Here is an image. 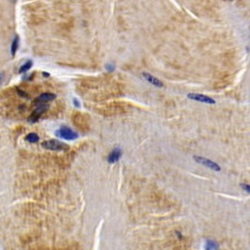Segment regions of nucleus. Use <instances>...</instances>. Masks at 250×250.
<instances>
[{
  "mask_svg": "<svg viewBox=\"0 0 250 250\" xmlns=\"http://www.w3.org/2000/svg\"><path fill=\"white\" fill-rule=\"evenodd\" d=\"M41 146H42L45 149L53 150V151H61V150H67L69 148L66 143H63V142H61V141H59V140H57V139L46 140V141H43V142L41 143Z\"/></svg>",
  "mask_w": 250,
  "mask_h": 250,
  "instance_id": "obj_1",
  "label": "nucleus"
},
{
  "mask_svg": "<svg viewBox=\"0 0 250 250\" xmlns=\"http://www.w3.org/2000/svg\"><path fill=\"white\" fill-rule=\"evenodd\" d=\"M56 135L65 140H76L78 138V133L76 131L71 130L69 127H66V126H63L60 129L57 130Z\"/></svg>",
  "mask_w": 250,
  "mask_h": 250,
  "instance_id": "obj_2",
  "label": "nucleus"
},
{
  "mask_svg": "<svg viewBox=\"0 0 250 250\" xmlns=\"http://www.w3.org/2000/svg\"><path fill=\"white\" fill-rule=\"evenodd\" d=\"M49 108V106L47 105V103H41V105H38L37 106V108L32 111V113L30 115L29 119L28 121L31 122V123H35V122H37L39 118L41 117V115L45 112V111H47V109Z\"/></svg>",
  "mask_w": 250,
  "mask_h": 250,
  "instance_id": "obj_3",
  "label": "nucleus"
},
{
  "mask_svg": "<svg viewBox=\"0 0 250 250\" xmlns=\"http://www.w3.org/2000/svg\"><path fill=\"white\" fill-rule=\"evenodd\" d=\"M193 159H195V161H197L198 163H200V165H202L205 167H208L209 169L215 170V171H220L219 165L213 162V161H211V160L207 159V158H203V157H200V156H195Z\"/></svg>",
  "mask_w": 250,
  "mask_h": 250,
  "instance_id": "obj_4",
  "label": "nucleus"
},
{
  "mask_svg": "<svg viewBox=\"0 0 250 250\" xmlns=\"http://www.w3.org/2000/svg\"><path fill=\"white\" fill-rule=\"evenodd\" d=\"M56 99V95L55 93H51V92H45V93H41L40 96H38L36 99L33 100V103L35 105H41V103H48L51 100Z\"/></svg>",
  "mask_w": 250,
  "mask_h": 250,
  "instance_id": "obj_5",
  "label": "nucleus"
},
{
  "mask_svg": "<svg viewBox=\"0 0 250 250\" xmlns=\"http://www.w3.org/2000/svg\"><path fill=\"white\" fill-rule=\"evenodd\" d=\"M188 98L196 100V101H199V102H203V103H209V105H215L216 103V101L212 98H210L208 96H205V95H200V93H189Z\"/></svg>",
  "mask_w": 250,
  "mask_h": 250,
  "instance_id": "obj_6",
  "label": "nucleus"
},
{
  "mask_svg": "<svg viewBox=\"0 0 250 250\" xmlns=\"http://www.w3.org/2000/svg\"><path fill=\"white\" fill-rule=\"evenodd\" d=\"M121 155H122V151H121V149H120L119 147L112 149L111 152L109 153V156H108V162H109V163H115V162H117V161L121 158Z\"/></svg>",
  "mask_w": 250,
  "mask_h": 250,
  "instance_id": "obj_7",
  "label": "nucleus"
},
{
  "mask_svg": "<svg viewBox=\"0 0 250 250\" xmlns=\"http://www.w3.org/2000/svg\"><path fill=\"white\" fill-rule=\"evenodd\" d=\"M142 76L145 77V79L147 80L148 82H150L151 85H153V86H156V87H163V83L160 81L158 78H156V77H153V76H151L150 73H147V72H143L142 73Z\"/></svg>",
  "mask_w": 250,
  "mask_h": 250,
  "instance_id": "obj_8",
  "label": "nucleus"
},
{
  "mask_svg": "<svg viewBox=\"0 0 250 250\" xmlns=\"http://www.w3.org/2000/svg\"><path fill=\"white\" fill-rule=\"evenodd\" d=\"M32 65H33L32 60L28 59L27 61H25V63L20 66L19 70H18V73H20V75H21V73H25V72L29 71V70L31 69V67H32Z\"/></svg>",
  "mask_w": 250,
  "mask_h": 250,
  "instance_id": "obj_9",
  "label": "nucleus"
},
{
  "mask_svg": "<svg viewBox=\"0 0 250 250\" xmlns=\"http://www.w3.org/2000/svg\"><path fill=\"white\" fill-rule=\"evenodd\" d=\"M18 48H19V37H18V36H15V38H13L12 42H11V48H10L12 56L16 55V52L18 51Z\"/></svg>",
  "mask_w": 250,
  "mask_h": 250,
  "instance_id": "obj_10",
  "label": "nucleus"
},
{
  "mask_svg": "<svg viewBox=\"0 0 250 250\" xmlns=\"http://www.w3.org/2000/svg\"><path fill=\"white\" fill-rule=\"evenodd\" d=\"M26 140L28 142H30V143H36V142L39 141V136L37 133H35V132H30V133H28L26 136Z\"/></svg>",
  "mask_w": 250,
  "mask_h": 250,
  "instance_id": "obj_11",
  "label": "nucleus"
},
{
  "mask_svg": "<svg viewBox=\"0 0 250 250\" xmlns=\"http://www.w3.org/2000/svg\"><path fill=\"white\" fill-rule=\"evenodd\" d=\"M206 250H218V243L213 240H207L206 242Z\"/></svg>",
  "mask_w": 250,
  "mask_h": 250,
  "instance_id": "obj_12",
  "label": "nucleus"
},
{
  "mask_svg": "<svg viewBox=\"0 0 250 250\" xmlns=\"http://www.w3.org/2000/svg\"><path fill=\"white\" fill-rule=\"evenodd\" d=\"M17 92H18V95H20L21 97H23V98H28V93L25 92L23 90H21L20 88H17Z\"/></svg>",
  "mask_w": 250,
  "mask_h": 250,
  "instance_id": "obj_13",
  "label": "nucleus"
},
{
  "mask_svg": "<svg viewBox=\"0 0 250 250\" xmlns=\"http://www.w3.org/2000/svg\"><path fill=\"white\" fill-rule=\"evenodd\" d=\"M241 188L245 190L246 192L250 193V185H246V183H242V185H241Z\"/></svg>",
  "mask_w": 250,
  "mask_h": 250,
  "instance_id": "obj_14",
  "label": "nucleus"
},
{
  "mask_svg": "<svg viewBox=\"0 0 250 250\" xmlns=\"http://www.w3.org/2000/svg\"><path fill=\"white\" fill-rule=\"evenodd\" d=\"M73 102H75V106L79 108V107H80V105H79V102H78V100H77V99H73Z\"/></svg>",
  "mask_w": 250,
  "mask_h": 250,
  "instance_id": "obj_15",
  "label": "nucleus"
},
{
  "mask_svg": "<svg viewBox=\"0 0 250 250\" xmlns=\"http://www.w3.org/2000/svg\"><path fill=\"white\" fill-rule=\"evenodd\" d=\"M42 76H43V77H50V75L48 72H42Z\"/></svg>",
  "mask_w": 250,
  "mask_h": 250,
  "instance_id": "obj_16",
  "label": "nucleus"
},
{
  "mask_svg": "<svg viewBox=\"0 0 250 250\" xmlns=\"http://www.w3.org/2000/svg\"><path fill=\"white\" fill-rule=\"evenodd\" d=\"M0 81H1V75H0Z\"/></svg>",
  "mask_w": 250,
  "mask_h": 250,
  "instance_id": "obj_17",
  "label": "nucleus"
}]
</instances>
